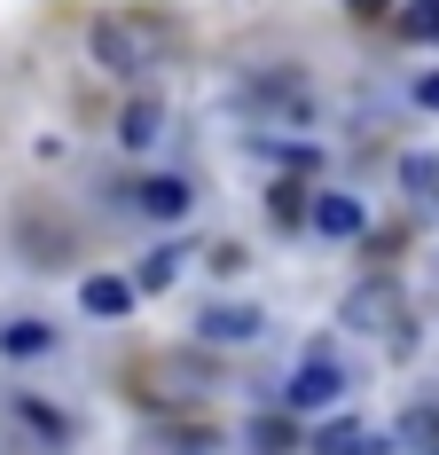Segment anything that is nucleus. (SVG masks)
<instances>
[{
	"instance_id": "f257e3e1",
	"label": "nucleus",
	"mask_w": 439,
	"mask_h": 455,
	"mask_svg": "<svg viewBox=\"0 0 439 455\" xmlns=\"http://www.w3.org/2000/svg\"><path fill=\"white\" fill-rule=\"evenodd\" d=\"M87 40H94V63H102V71H126V79L157 71V55H165L157 32H141V24H94Z\"/></svg>"
},
{
	"instance_id": "f03ea898",
	"label": "nucleus",
	"mask_w": 439,
	"mask_h": 455,
	"mask_svg": "<svg viewBox=\"0 0 439 455\" xmlns=\"http://www.w3.org/2000/svg\"><path fill=\"white\" fill-rule=\"evenodd\" d=\"M283 401H291V416H322V409H338V401H346V362H330V354H307V362L291 369Z\"/></svg>"
},
{
	"instance_id": "7ed1b4c3",
	"label": "nucleus",
	"mask_w": 439,
	"mask_h": 455,
	"mask_svg": "<svg viewBox=\"0 0 439 455\" xmlns=\"http://www.w3.org/2000/svg\"><path fill=\"white\" fill-rule=\"evenodd\" d=\"M267 330L259 307H196V338H212V346H251Z\"/></svg>"
},
{
	"instance_id": "20e7f679",
	"label": "nucleus",
	"mask_w": 439,
	"mask_h": 455,
	"mask_svg": "<svg viewBox=\"0 0 439 455\" xmlns=\"http://www.w3.org/2000/svg\"><path fill=\"white\" fill-rule=\"evenodd\" d=\"M47 354H63V338L32 315H8L0 322V362H47Z\"/></svg>"
},
{
	"instance_id": "39448f33",
	"label": "nucleus",
	"mask_w": 439,
	"mask_h": 455,
	"mask_svg": "<svg viewBox=\"0 0 439 455\" xmlns=\"http://www.w3.org/2000/svg\"><path fill=\"white\" fill-rule=\"evenodd\" d=\"M133 299H141V283H133V275H87V283H79V307H87L94 322L133 315Z\"/></svg>"
},
{
	"instance_id": "423d86ee",
	"label": "nucleus",
	"mask_w": 439,
	"mask_h": 455,
	"mask_svg": "<svg viewBox=\"0 0 439 455\" xmlns=\"http://www.w3.org/2000/svg\"><path fill=\"white\" fill-rule=\"evenodd\" d=\"M314 455H393L361 416H330V424H314Z\"/></svg>"
},
{
	"instance_id": "0eeeda50",
	"label": "nucleus",
	"mask_w": 439,
	"mask_h": 455,
	"mask_svg": "<svg viewBox=\"0 0 439 455\" xmlns=\"http://www.w3.org/2000/svg\"><path fill=\"white\" fill-rule=\"evenodd\" d=\"M307 228H314V235H330V243H353V235L369 228V212H361L353 196H338V188H322L314 212H307Z\"/></svg>"
},
{
	"instance_id": "6e6552de",
	"label": "nucleus",
	"mask_w": 439,
	"mask_h": 455,
	"mask_svg": "<svg viewBox=\"0 0 439 455\" xmlns=\"http://www.w3.org/2000/svg\"><path fill=\"white\" fill-rule=\"evenodd\" d=\"M8 416H16V424H24L32 440H55V448H63V440L79 432V424L55 409V401H40V393H16V401H8Z\"/></svg>"
},
{
	"instance_id": "1a4fd4ad",
	"label": "nucleus",
	"mask_w": 439,
	"mask_h": 455,
	"mask_svg": "<svg viewBox=\"0 0 439 455\" xmlns=\"http://www.w3.org/2000/svg\"><path fill=\"white\" fill-rule=\"evenodd\" d=\"M346 322L353 330H385V322H393V291H385V283H361L346 299Z\"/></svg>"
},
{
	"instance_id": "9d476101",
	"label": "nucleus",
	"mask_w": 439,
	"mask_h": 455,
	"mask_svg": "<svg viewBox=\"0 0 439 455\" xmlns=\"http://www.w3.org/2000/svg\"><path fill=\"white\" fill-rule=\"evenodd\" d=\"M157 126H165V110H157V102H126V110H118V141H126V149H149Z\"/></svg>"
},
{
	"instance_id": "9b49d317",
	"label": "nucleus",
	"mask_w": 439,
	"mask_h": 455,
	"mask_svg": "<svg viewBox=\"0 0 439 455\" xmlns=\"http://www.w3.org/2000/svg\"><path fill=\"white\" fill-rule=\"evenodd\" d=\"M133 204L157 212V220H180V212H188V188H180V181H141V188H133Z\"/></svg>"
},
{
	"instance_id": "f8f14e48",
	"label": "nucleus",
	"mask_w": 439,
	"mask_h": 455,
	"mask_svg": "<svg viewBox=\"0 0 439 455\" xmlns=\"http://www.w3.org/2000/svg\"><path fill=\"white\" fill-rule=\"evenodd\" d=\"M400 40L439 47V0H408V8H400Z\"/></svg>"
},
{
	"instance_id": "ddd939ff",
	"label": "nucleus",
	"mask_w": 439,
	"mask_h": 455,
	"mask_svg": "<svg viewBox=\"0 0 439 455\" xmlns=\"http://www.w3.org/2000/svg\"><path fill=\"white\" fill-rule=\"evenodd\" d=\"M180 267H188V251H180V243H165V251H149V267L133 275V283H141V291H165Z\"/></svg>"
},
{
	"instance_id": "4468645a",
	"label": "nucleus",
	"mask_w": 439,
	"mask_h": 455,
	"mask_svg": "<svg viewBox=\"0 0 439 455\" xmlns=\"http://www.w3.org/2000/svg\"><path fill=\"white\" fill-rule=\"evenodd\" d=\"M275 157H283V173H314V165H322V157H314V149H299V141H283Z\"/></svg>"
},
{
	"instance_id": "2eb2a0df",
	"label": "nucleus",
	"mask_w": 439,
	"mask_h": 455,
	"mask_svg": "<svg viewBox=\"0 0 439 455\" xmlns=\"http://www.w3.org/2000/svg\"><path fill=\"white\" fill-rule=\"evenodd\" d=\"M416 110H432V118H439V71H432V79H416Z\"/></svg>"
},
{
	"instance_id": "dca6fc26",
	"label": "nucleus",
	"mask_w": 439,
	"mask_h": 455,
	"mask_svg": "<svg viewBox=\"0 0 439 455\" xmlns=\"http://www.w3.org/2000/svg\"><path fill=\"white\" fill-rule=\"evenodd\" d=\"M353 16H377V8H393V0H346Z\"/></svg>"
}]
</instances>
